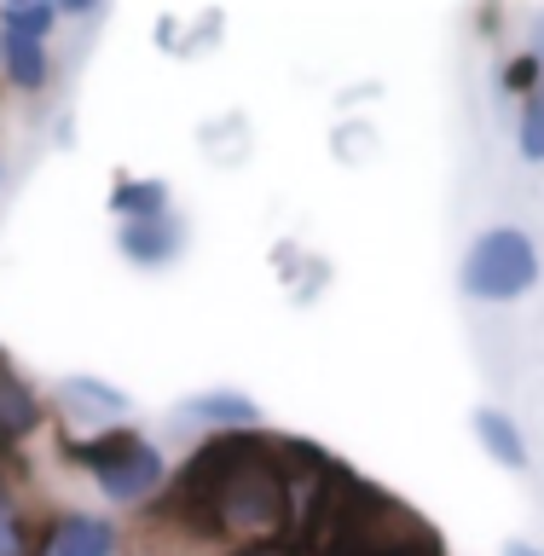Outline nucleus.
Masks as SVG:
<instances>
[{"label":"nucleus","instance_id":"obj_17","mask_svg":"<svg viewBox=\"0 0 544 556\" xmlns=\"http://www.w3.org/2000/svg\"><path fill=\"white\" fill-rule=\"evenodd\" d=\"M0 52H7V35H0Z\"/></svg>","mask_w":544,"mask_h":556},{"label":"nucleus","instance_id":"obj_16","mask_svg":"<svg viewBox=\"0 0 544 556\" xmlns=\"http://www.w3.org/2000/svg\"><path fill=\"white\" fill-rule=\"evenodd\" d=\"M504 556H544V551H533V545H521V539H510V545H504Z\"/></svg>","mask_w":544,"mask_h":556},{"label":"nucleus","instance_id":"obj_2","mask_svg":"<svg viewBox=\"0 0 544 556\" xmlns=\"http://www.w3.org/2000/svg\"><path fill=\"white\" fill-rule=\"evenodd\" d=\"M539 285V250L521 226H486L458 261V290L476 302H516Z\"/></svg>","mask_w":544,"mask_h":556},{"label":"nucleus","instance_id":"obj_5","mask_svg":"<svg viewBox=\"0 0 544 556\" xmlns=\"http://www.w3.org/2000/svg\"><path fill=\"white\" fill-rule=\"evenodd\" d=\"M186 417H198V424L220 429V434H255L261 406L250 394H238V389H203V394L186 400Z\"/></svg>","mask_w":544,"mask_h":556},{"label":"nucleus","instance_id":"obj_8","mask_svg":"<svg viewBox=\"0 0 544 556\" xmlns=\"http://www.w3.org/2000/svg\"><path fill=\"white\" fill-rule=\"evenodd\" d=\"M476 441H481V452H486L493 464H504V469H528V434L516 429L510 412L476 406Z\"/></svg>","mask_w":544,"mask_h":556},{"label":"nucleus","instance_id":"obj_12","mask_svg":"<svg viewBox=\"0 0 544 556\" xmlns=\"http://www.w3.org/2000/svg\"><path fill=\"white\" fill-rule=\"evenodd\" d=\"M59 389H64V400H81V406H99L104 417H116L122 406H128V394H122V389H111V382H99V377H64Z\"/></svg>","mask_w":544,"mask_h":556},{"label":"nucleus","instance_id":"obj_10","mask_svg":"<svg viewBox=\"0 0 544 556\" xmlns=\"http://www.w3.org/2000/svg\"><path fill=\"white\" fill-rule=\"evenodd\" d=\"M111 203L122 220H156V215H168V186L163 180H122L111 191Z\"/></svg>","mask_w":544,"mask_h":556},{"label":"nucleus","instance_id":"obj_15","mask_svg":"<svg viewBox=\"0 0 544 556\" xmlns=\"http://www.w3.org/2000/svg\"><path fill=\"white\" fill-rule=\"evenodd\" d=\"M232 556H295V551H284V545H243V551H232Z\"/></svg>","mask_w":544,"mask_h":556},{"label":"nucleus","instance_id":"obj_13","mask_svg":"<svg viewBox=\"0 0 544 556\" xmlns=\"http://www.w3.org/2000/svg\"><path fill=\"white\" fill-rule=\"evenodd\" d=\"M521 156L528 163H544V76L528 99H521Z\"/></svg>","mask_w":544,"mask_h":556},{"label":"nucleus","instance_id":"obj_9","mask_svg":"<svg viewBox=\"0 0 544 556\" xmlns=\"http://www.w3.org/2000/svg\"><path fill=\"white\" fill-rule=\"evenodd\" d=\"M7 76L24 87V93H41L47 76H52V59H47V41H29V35H7V52H0Z\"/></svg>","mask_w":544,"mask_h":556},{"label":"nucleus","instance_id":"obj_3","mask_svg":"<svg viewBox=\"0 0 544 556\" xmlns=\"http://www.w3.org/2000/svg\"><path fill=\"white\" fill-rule=\"evenodd\" d=\"M69 458H76L81 469H93L104 498H116V504L151 498L168 476L163 452L146 446L134 429H104V434H87V441H69Z\"/></svg>","mask_w":544,"mask_h":556},{"label":"nucleus","instance_id":"obj_4","mask_svg":"<svg viewBox=\"0 0 544 556\" xmlns=\"http://www.w3.org/2000/svg\"><path fill=\"white\" fill-rule=\"evenodd\" d=\"M116 250L134 261V267H168L174 255L186 250V226L174 215H156V220H122L116 226Z\"/></svg>","mask_w":544,"mask_h":556},{"label":"nucleus","instance_id":"obj_7","mask_svg":"<svg viewBox=\"0 0 544 556\" xmlns=\"http://www.w3.org/2000/svg\"><path fill=\"white\" fill-rule=\"evenodd\" d=\"M35 424H41V406H35L29 382L0 354V446H17L24 434H35Z\"/></svg>","mask_w":544,"mask_h":556},{"label":"nucleus","instance_id":"obj_11","mask_svg":"<svg viewBox=\"0 0 544 556\" xmlns=\"http://www.w3.org/2000/svg\"><path fill=\"white\" fill-rule=\"evenodd\" d=\"M52 24H59V7H0V35H29V41H47Z\"/></svg>","mask_w":544,"mask_h":556},{"label":"nucleus","instance_id":"obj_1","mask_svg":"<svg viewBox=\"0 0 544 556\" xmlns=\"http://www.w3.org/2000/svg\"><path fill=\"white\" fill-rule=\"evenodd\" d=\"M278 452L284 446L261 441V434H220L203 452H191L174 504L191 516L198 533L267 539L290 521V486Z\"/></svg>","mask_w":544,"mask_h":556},{"label":"nucleus","instance_id":"obj_14","mask_svg":"<svg viewBox=\"0 0 544 556\" xmlns=\"http://www.w3.org/2000/svg\"><path fill=\"white\" fill-rule=\"evenodd\" d=\"M0 556H24V521L7 493H0Z\"/></svg>","mask_w":544,"mask_h":556},{"label":"nucleus","instance_id":"obj_6","mask_svg":"<svg viewBox=\"0 0 544 556\" xmlns=\"http://www.w3.org/2000/svg\"><path fill=\"white\" fill-rule=\"evenodd\" d=\"M47 556H116V528L104 516H59Z\"/></svg>","mask_w":544,"mask_h":556}]
</instances>
